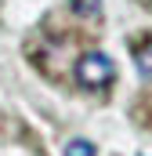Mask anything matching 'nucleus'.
Returning <instances> with one entry per match:
<instances>
[{"mask_svg": "<svg viewBox=\"0 0 152 156\" xmlns=\"http://www.w3.org/2000/svg\"><path fill=\"white\" fill-rule=\"evenodd\" d=\"M112 80H116V66L105 51H91L76 62V83L83 91H105Z\"/></svg>", "mask_w": 152, "mask_h": 156, "instance_id": "f257e3e1", "label": "nucleus"}, {"mask_svg": "<svg viewBox=\"0 0 152 156\" xmlns=\"http://www.w3.org/2000/svg\"><path fill=\"white\" fill-rule=\"evenodd\" d=\"M69 7L80 18H98L102 15V0H69Z\"/></svg>", "mask_w": 152, "mask_h": 156, "instance_id": "7ed1b4c3", "label": "nucleus"}, {"mask_svg": "<svg viewBox=\"0 0 152 156\" xmlns=\"http://www.w3.org/2000/svg\"><path fill=\"white\" fill-rule=\"evenodd\" d=\"M65 156H94V145H91L87 138H73V142L65 145Z\"/></svg>", "mask_w": 152, "mask_h": 156, "instance_id": "20e7f679", "label": "nucleus"}, {"mask_svg": "<svg viewBox=\"0 0 152 156\" xmlns=\"http://www.w3.org/2000/svg\"><path fill=\"white\" fill-rule=\"evenodd\" d=\"M134 66H138V76L152 83V37L134 44Z\"/></svg>", "mask_w": 152, "mask_h": 156, "instance_id": "f03ea898", "label": "nucleus"}]
</instances>
